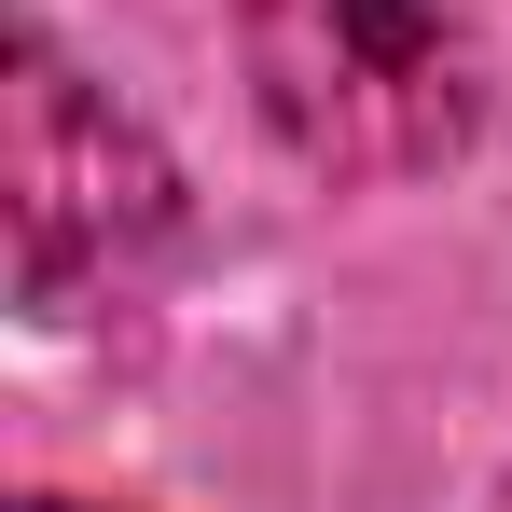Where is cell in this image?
<instances>
[{"label": "cell", "instance_id": "1", "mask_svg": "<svg viewBox=\"0 0 512 512\" xmlns=\"http://www.w3.org/2000/svg\"><path fill=\"white\" fill-rule=\"evenodd\" d=\"M250 97L291 139V167L388 194L443 180L485 139V28L471 0H236Z\"/></svg>", "mask_w": 512, "mask_h": 512}, {"label": "cell", "instance_id": "2", "mask_svg": "<svg viewBox=\"0 0 512 512\" xmlns=\"http://www.w3.org/2000/svg\"><path fill=\"white\" fill-rule=\"evenodd\" d=\"M0 180H14V291H28L42 319L125 305V291L167 263V236H180L167 153H153L56 42H14V84H0Z\"/></svg>", "mask_w": 512, "mask_h": 512}, {"label": "cell", "instance_id": "3", "mask_svg": "<svg viewBox=\"0 0 512 512\" xmlns=\"http://www.w3.org/2000/svg\"><path fill=\"white\" fill-rule=\"evenodd\" d=\"M28 512H84V499H28Z\"/></svg>", "mask_w": 512, "mask_h": 512}]
</instances>
